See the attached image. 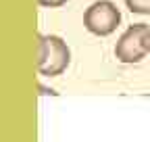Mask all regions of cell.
<instances>
[{
    "label": "cell",
    "mask_w": 150,
    "mask_h": 142,
    "mask_svg": "<svg viewBox=\"0 0 150 142\" xmlns=\"http://www.w3.org/2000/svg\"><path fill=\"white\" fill-rule=\"evenodd\" d=\"M42 6H46V9H59V6H63V4H67L69 0H38Z\"/></svg>",
    "instance_id": "obj_5"
},
{
    "label": "cell",
    "mask_w": 150,
    "mask_h": 142,
    "mask_svg": "<svg viewBox=\"0 0 150 142\" xmlns=\"http://www.w3.org/2000/svg\"><path fill=\"white\" fill-rule=\"evenodd\" d=\"M146 33H148V25L146 23H134L129 25L123 36L119 38L117 46H115V57L125 63V65H134L140 63L146 55Z\"/></svg>",
    "instance_id": "obj_3"
},
{
    "label": "cell",
    "mask_w": 150,
    "mask_h": 142,
    "mask_svg": "<svg viewBox=\"0 0 150 142\" xmlns=\"http://www.w3.org/2000/svg\"><path fill=\"white\" fill-rule=\"evenodd\" d=\"M121 23V11L110 0H96L83 13V25L94 36H110Z\"/></svg>",
    "instance_id": "obj_2"
},
{
    "label": "cell",
    "mask_w": 150,
    "mask_h": 142,
    "mask_svg": "<svg viewBox=\"0 0 150 142\" xmlns=\"http://www.w3.org/2000/svg\"><path fill=\"white\" fill-rule=\"evenodd\" d=\"M38 73L54 77L67 71L71 63V50L61 36H44L38 33Z\"/></svg>",
    "instance_id": "obj_1"
},
{
    "label": "cell",
    "mask_w": 150,
    "mask_h": 142,
    "mask_svg": "<svg viewBox=\"0 0 150 142\" xmlns=\"http://www.w3.org/2000/svg\"><path fill=\"white\" fill-rule=\"evenodd\" d=\"M125 4L136 15H150V0H125Z\"/></svg>",
    "instance_id": "obj_4"
},
{
    "label": "cell",
    "mask_w": 150,
    "mask_h": 142,
    "mask_svg": "<svg viewBox=\"0 0 150 142\" xmlns=\"http://www.w3.org/2000/svg\"><path fill=\"white\" fill-rule=\"evenodd\" d=\"M146 50H148V55H150V27H148V33H146Z\"/></svg>",
    "instance_id": "obj_6"
}]
</instances>
